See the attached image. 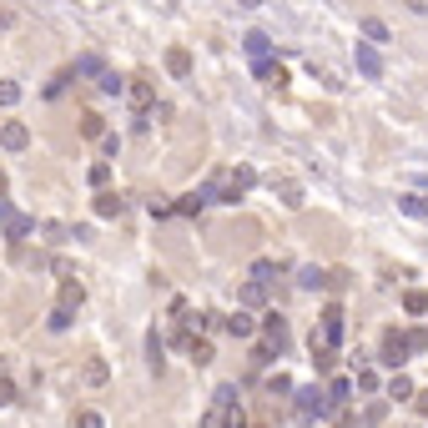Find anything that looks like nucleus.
Segmentation results:
<instances>
[{
  "label": "nucleus",
  "instance_id": "nucleus-38",
  "mask_svg": "<svg viewBox=\"0 0 428 428\" xmlns=\"http://www.w3.org/2000/svg\"><path fill=\"white\" fill-rule=\"evenodd\" d=\"M16 403V383L6 378V373H0V408H11Z\"/></svg>",
  "mask_w": 428,
  "mask_h": 428
},
{
  "label": "nucleus",
  "instance_id": "nucleus-10",
  "mask_svg": "<svg viewBox=\"0 0 428 428\" xmlns=\"http://www.w3.org/2000/svg\"><path fill=\"white\" fill-rule=\"evenodd\" d=\"M0 141H6L11 151H26V146H31V131H26L21 121H6V126H0Z\"/></svg>",
  "mask_w": 428,
  "mask_h": 428
},
{
  "label": "nucleus",
  "instance_id": "nucleus-13",
  "mask_svg": "<svg viewBox=\"0 0 428 428\" xmlns=\"http://www.w3.org/2000/svg\"><path fill=\"white\" fill-rule=\"evenodd\" d=\"M297 287H307V292H317V287H328V273H323V267H297Z\"/></svg>",
  "mask_w": 428,
  "mask_h": 428
},
{
  "label": "nucleus",
  "instance_id": "nucleus-44",
  "mask_svg": "<svg viewBox=\"0 0 428 428\" xmlns=\"http://www.w3.org/2000/svg\"><path fill=\"white\" fill-rule=\"evenodd\" d=\"M217 403H222V408H227V403H237V388H232V383H222V388H217Z\"/></svg>",
  "mask_w": 428,
  "mask_h": 428
},
{
  "label": "nucleus",
  "instance_id": "nucleus-22",
  "mask_svg": "<svg viewBox=\"0 0 428 428\" xmlns=\"http://www.w3.org/2000/svg\"><path fill=\"white\" fill-rule=\"evenodd\" d=\"M81 136H86V141H96V136H106V121H101L96 111H86V116H81Z\"/></svg>",
  "mask_w": 428,
  "mask_h": 428
},
{
  "label": "nucleus",
  "instance_id": "nucleus-33",
  "mask_svg": "<svg viewBox=\"0 0 428 428\" xmlns=\"http://www.w3.org/2000/svg\"><path fill=\"white\" fill-rule=\"evenodd\" d=\"M363 35H368V40H388V26L368 16V21H363Z\"/></svg>",
  "mask_w": 428,
  "mask_h": 428
},
{
  "label": "nucleus",
  "instance_id": "nucleus-26",
  "mask_svg": "<svg viewBox=\"0 0 428 428\" xmlns=\"http://www.w3.org/2000/svg\"><path fill=\"white\" fill-rule=\"evenodd\" d=\"M398 207L408 212V217H428V197H398Z\"/></svg>",
  "mask_w": 428,
  "mask_h": 428
},
{
  "label": "nucleus",
  "instance_id": "nucleus-1",
  "mask_svg": "<svg viewBox=\"0 0 428 428\" xmlns=\"http://www.w3.org/2000/svg\"><path fill=\"white\" fill-rule=\"evenodd\" d=\"M343 338H348V317H343V307L333 302V307L323 312V323L312 328V348H343Z\"/></svg>",
  "mask_w": 428,
  "mask_h": 428
},
{
  "label": "nucleus",
  "instance_id": "nucleus-5",
  "mask_svg": "<svg viewBox=\"0 0 428 428\" xmlns=\"http://www.w3.org/2000/svg\"><path fill=\"white\" fill-rule=\"evenodd\" d=\"M353 61H358V71H363L368 81H378V76H383V56H378V50H373L368 40H358V50H353Z\"/></svg>",
  "mask_w": 428,
  "mask_h": 428
},
{
  "label": "nucleus",
  "instance_id": "nucleus-15",
  "mask_svg": "<svg viewBox=\"0 0 428 428\" xmlns=\"http://www.w3.org/2000/svg\"><path fill=\"white\" fill-rule=\"evenodd\" d=\"M167 71H172V76H192V50L172 45V50H167Z\"/></svg>",
  "mask_w": 428,
  "mask_h": 428
},
{
  "label": "nucleus",
  "instance_id": "nucleus-36",
  "mask_svg": "<svg viewBox=\"0 0 428 428\" xmlns=\"http://www.w3.org/2000/svg\"><path fill=\"white\" fill-rule=\"evenodd\" d=\"M106 182H111V167H106V162H96V167H91V187H96V192H101V187H106Z\"/></svg>",
  "mask_w": 428,
  "mask_h": 428
},
{
  "label": "nucleus",
  "instance_id": "nucleus-43",
  "mask_svg": "<svg viewBox=\"0 0 428 428\" xmlns=\"http://www.w3.org/2000/svg\"><path fill=\"white\" fill-rule=\"evenodd\" d=\"M353 282V273H343V267H338V273H328V287H348Z\"/></svg>",
  "mask_w": 428,
  "mask_h": 428
},
{
  "label": "nucleus",
  "instance_id": "nucleus-31",
  "mask_svg": "<svg viewBox=\"0 0 428 428\" xmlns=\"http://www.w3.org/2000/svg\"><path fill=\"white\" fill-rule=\"evenodd\" d=\"M267 388H273L278 398H287V393H292V378H287V373H273V378H267Z\"/></svg>",
  "mask_w": 428,
  "mask_h": 428
},
{
  "label": "nucleus",
  "instance_id": "nucleus-4",
  "mask_svg": "<svg viewBox=\"0 0 428 428\" xmlns=\"http://www.w3.org/2000/svg\"><path fill=\"white\" fill-rule=\"evenodd\" d=\"M292 403H297L292 413H297L302 423H312V418H323V413H333V408H328V398L317 393V388H292Z\"/></svg>",
  "mask_w": 428,
  "mask_h": 428
},
{
  "label": "nucleus",
  "instance_id": "nucleus-39",
  "mask_svg": "<svg viewBox=\"0 0 428 428\" xmlns=\"http://www.w3.org/2000/svg\"><path fill=\"white\" fill-rule=\"evenodd\" d=\"M358 388H363V393H373V388H378V373L363 368V373H358Z\"/></svg>",
  "mask_w": 428,
  "mask_h": 428
},
{
  "label": "nucleus",
  "instance_id": "nucleus-7",
  "mask_svg": "<svg viewBox=\"0 0 428 428\" xmlns=\"http://www.w3.org/2000/svg\"><path fill=\"white\" fill-rule=\"evenodd\" d=\"M222 333H232V338H252L257 333V323H252V312H232V317H222Z\"/></svg>",
  "mask_w": 428,
  "mask_h": 428
},
{
  "label": "nucleus",
  "instance_id": "nucleus-8",
  "mask_svg": "<svg viewBox=\"0 0 428 428\" xmlns=\"http://www.w3.org/2000/svg\"><path fill=\"white\" fill-rule=\"evenodd\" d=\"M252 71H257V81H262V86H278V91L287 86V71H282L278 61H252Z\"/></svg>",
  "mask_w": 428,
  "mask_h": 428
},
{
  "label": "nucleus",
  "instance_id": "nucleus-2",
  "mask_svg": "<svg viewBox=\"0 0 428 428\" xmlns=\"http://www.w3.org/2000/svg\"><path fill=\"white\" fill-rule=\"evenodd\" d=\"M257 333H262V343L273 348L278 358H282V353H287V343H292V333H287V317H282L278 307H273V312H267L262 323H257Z\"/></svg>",
  "mask_w": 428,
  "mask_h": 428
},
{
  "label": "nucleus",
  "instance_id": "nucleus-34",
  "mask_svg": "<svg viewBox=\"0 0 428 428\" xmlns=\"http://www.w3.org/2000/svg\"><path fill=\"white\" fill-rule=\"evenodd\" d=\"M45 237L61 247V242H71V227H66V222H45Z\"/></svg>",
  "mask_w": 428,
  "mask_h": 428
},
{
  "label": "nucleus",
  "instance_id": "nucleus-28",
  "mask_svg": "<svg viewBox=\"0 0 428 428\" xmlns=\"http://www.w3.org/2000/svg\"><path fill=\"white\" fill-rule=\"evenodd\" d=\"M162 353H167V343L151 333V338H146V358H151V368H156V373H162Z\"/></svg>",
  "mask_w": 428,
  "mask_h": 428
},
{
  "label": "nucleus",
  "instance_id": "nucleus-21",
  "mask_svg": "<svg viewBox=\"0 0 428 428\" xmlns=\"http://www.w3.org/2000/svg\"><path fill=\"white\" fill-rule=\"evenodd\" d=\"M126 96H131L136 111H146V106H151V86H146V81H131V86H126Z\"/></svg>",
  "mask_w": 428,
  "mask_h": 428
},
{
  "label": "nucleus",
  "instance_id": "nucleus-24",
  "mask_svg": "<svg viewBox=\"0 0 428 428\" xmlns=\"http://www.w3.org/2000/svg\"><path fill=\"white\" fill-rule=\"evenodd\" d=\"M312 363H317V373H333L338 368V348H312Z\"/></svg>",
  "mask_w": 428,
  "mask_h": 428
},
{
  "label": "nucleus",
  "instance_id": "nucleus-25",
  "mask_svg": "<svg viewBox=\"0 0 428 428\" xmlns=\"http://www.w3.org/2000/svg\"><path fill=\"white\" fill-rule=\"evenodd\" d=\"M96 81H101V91H106V96H121V91H126V81H121L116 71H101Z\"/></svg>",
  "mask_w": 428,
  "mask_h": 428
},
{
  "label": "nucleus",
  "instance_id": "nucleus-48",
  "mask_svg": "<svg viewBox=\"0 0 428 428\" xmlns=\"http://www.w3.org/2000/svg\"><path fill=\"white\" fill-rule=\"evenodd\" d=\"M418 398V413H428V393H413Z\"/></svg>",
  "mask_w": 428,
  "mask_h": 428
},
{
  "label": "nucleus",
  "instance_id": "nucleus-41",
  "mask_svg": "<svg viewBox=\"0 0 428 428\" xmlns=\"http://www.w3.org/2000/svg\"><path fill=\"white\" fill-rule=\"evenodd\" d=\"M151 217H156V222L172 217V202H167V197H156V202H151Z\"/></svg>",
  "mask_w": 428,
  "mask_h": 428
},
{
  "label": "nucleus",
  "instance_id": "nucleus-37",
  "mask_svg": "<svg viewBox=\"0 0 428 428\" xmlns=\"http://www.w3.org/2000/svg\"><path fill=\"white\" fill-rule=\"evenodd\" d=\"M252 363H257V368H267V363H278V353L267 348V343H257V348H252Z\"/></svg>",
  "mask_w": 428,
  "mask_h": 428
},
{
  "label": "nucleus",
  "instance_id": "nucleus-29",
  "mask_svg": "<svg viewBox=\"0 0 428 428\" xmlns=\"http://www.w3.org/2000/svg\"><path fill=\"white\" fill-rule=\"evenodd\" d=\"M71 76H101V56H81V61L71 66Z\"/></svg>",
  "mask_w": 428,
  "mask_h": 428
},
{
  "label": "nucleus",
  "instance_id": "nucleus-40",
  "mask_svg": "<svg viewBox=\"0 0 428 428\" xmlns=\"http://www.w3.org/2000/svg\"><path fill=\"white\" fill-rule=\"evenodd\" d=\"M86 378H91V383H106V363H101V358H91V368H86Z\"/></svg>",
  "mask_w": 428,
  "mask_h": 428
},
{
  "label": "nucleus",
  "instance_id": "nucleus-3",
  "mask_svg": "<svg viewBox=\"0 0 428 428\" xmlns=\"http://www.w3.org/2000/svg\"><path fill=\"white\" fill-rule=\"evenodd\" d=\"M408 358H413V343H408V328H388V333H383V363H388V368L398 373V368H403Z\"/></svg>",
  "mask_w": 428,
  "mask_h": 428
},
{
  "label": "nucleus",
  "instance_id": "nucleus-6",
  "mask_svg": "<svg viewBox=\"0 0 428 428\" xmlns=\"http://www.w3.org/2000/svg\"><path fill=\"white\" fill-rule=\"evenodd\" d=\"M0 232H6V242H26V237L35 232V222H31V217H21V212H11V217L0 222Z\"/></svg>",
  "mask_w": 428,
  "mask_h": 428
},
{
  "label": "nucleus",
  "instance_id": "nucleus-49",
  "mask_svg": "<svg viewBox=\"0 0 428 428\" xmlns=\"http://www.w3.org/2000/svg\"><path fill=\"white\" fill-rule=\"evenodd\" d=\"M0 197H6V172H0Z\"/></svg>",
  "mask_w": 428,
  "mask_h": 428
},
{
  "label": "nucleus",
  "instance_id": "nucleus-9",
  "mask_svg": "<svg viewBox=\"0 0 428 428\" xmlns=\"http://www.w3.org/2000/svg\"><path fill=\"white\" fill-rule=\"evenodd\" d=\"M121 212H126V202L116 197V192H96V217H106V222H111V217H121Z\"/></svg>",
  "mask_w": 428,
  "mask_h": 428
},
{
  "label": "nucleus",
  "instance_id": "nucleus-30",
  "mask_svg": "<svg viewBox=\"0 0 428 428\" xmlns=\"http://www.w3.org/2000/svg\"><path fill=\"white\" fill-rule=\"evenodd\" d=\"M242 302H247V307H262V302H267V287H262V282H247V287H242Z\"/></svg>",
  "mask_w": 428,
  "mask_h": 428
},
{
  "label": "nucleus",
  "instance_id": "nucleus-50",
  "mask_svg": "<svg viewBox=\"0 0 428 428\" xmlns=\"http://www.w3.org/2000/svg\"><path fill=\"white\" fill-rule=\"evenodd\" d=\"M242 6H262V0H242Z\"/></svg>",
  "mask_w": 428,
  "mask_h": 428
},
{
  "label": "nucleus",
  "instance_id": "nucleus-12",
  "mask_svg": "<svg viewBox=\"0 0 428 428\" xmlns=\"http://www.w3.org/2000/svg\"><path fill=\"white\" fill-rule=\"evenodd\" d=\"M202 207H207V192H202V187H197V192H187V197H177V202H172V212H182V217H197V212H202Z\"/></svg>",
  "mask_w": 428,
  "mask_h": 428
},
{
  "label": "nucleus",
  "instance_id": "nucleus-32",
  "mask_svg": "<svg viewBox=\"0 0 428 428\" xmlns=\"http://www.w3.org/2000/svg\"><path fill=\"white\" fill-rule=\"evenodd\" d=\"M383 418H388V403H368V413H363V423H368V428H378Z\"/></svg>",
  "mask_w": 428,
  "mask_h": 428
},
{
  "label": "nucleus",
  "instance_id": "nucleus-35",
  "mask_svg": "<svg viewBox=\"0 0 428 428\" xmlns=\"http://www.w3.org/2000/svg\"><path fill=\"white\" fill-rule=\"evenodd\" d=\"M21 101V86L16 81H0V106H16Z\"/></svg>",
  "mask_w": 428,
  "mask_h": 428
},
{
  "label": "nucleus",
  "instance_id": "nucleus-47",
  "mask_svg": "<svg viewBox=\"0 0 428 428\" xmlns=\"http://www.w3.org/2000/svg\"><path fill=\"white\" fill-rule=\"evenodd\" d=\"M6 217H11V202H6V197H0V222H6Z\"/></svg>",
  "mask_w": 428,
  "mask_h": 428
},
{
  "label": "nucleus",
  "instance_id": "nucleus-46",
  "mask_svg": "<svg viewBox=\"0 0 428 428\" xmlns=\"http://www.w3.org/2000/svg\"><path fill=\"white\" fill-rule=\"evenodd\" d=\"M338 428H363V423H358V413H338Z\"/></svg>",
  "mask_w": 428,
  "mask_h": 428
},
{
  "label": "nucleus",
  "instance_id": "nucleus-20",
  "mask_svg": "<svg viewBox=\"0 0 428 428\" xmlns=\"http://www.w3.org/2000/svg\"><path fill=\"white\" fill-rule=\"evenodd\" d=\"M273 192H278L287 207H302V187H297V182H287V177H282V182H273Z\"/></svg>",
  "mask_w": 428,
  "mask_h": 428
},
{
  "label": "nucleus",
  "instance_id": "nucleus-17",
  "mask_svg": "<svg viewBox=\"0 0 428 428\" xmlns=\"http://www.w3.org/2000/svg\"><path fill=\"white\" fill-rule=\"evenodd\" d=\"M413 393H418V388L403 378V373H393V378H388V403H408Z\"/></svg>",
  "mask_w": 428,
  "mask_h": 428
},
{
  "label": "nucleus",
  "instance_id": "nucleus-45",
  "mask_svg": "<svg viewBox=\"0 0 428 428\" xmlns=\"http://www.w3.org/2000/svg\"><path fill=\"white\" fill-rule=\"evenodd\" d=\"M76 428H101V413H76Z\"/></svg>",
  "mask_w": 428,
  "mask_h": 428
},
{
  "label": "nucleus",
  "instance_id": "nucleus-51",
  "mask_svg": "<svg viewBox=\"0 0 428 428\" xmlns=\"http://www.w3.org/2000/svg\"><path fill=\"white\" fill-rule=\"evenodd\" d=\"M0 26H6V21H0Z\"/></svg>",
  "mask_w": 428,
  "mask_h": 428
},
{
  "label": "nucleus",
  "instance_id": "nucleus-23",
  "mask_svg": "<svg viewBox=\"0 0 428 428\" xmlns=\"http://www.w3.org/2000/svg\"><path fill=\"white\" fill-rule=\"evenodd\" d=\"M187 358H192L197 368H207V363H212V343H207V338H192V348H187Z\"/></svg>",
  "mask_w": 428,
  "mask_h": 428
},
{
  "label": "nucleus",
  "instance_id": "nucleus-14",
  "mask_svg": "<svg viewBox=\"0 0 428 428\" xmlns=\"http://www.w3.org/2000/svg\"><path fill=\"white\" fill-rule=\"evenodd\" d=\"M242 45H247V56H252V61H267V50H273V40H267L262 31H247V35H242Z\"/></svg>",
  "mask_w": 428,
  "mask_h": 428
},
{
  "label": "nucleus",
  "instance_id": "nucleus-19",
  "mask_svg": "<svg viewBox=\"0 0 428 428\" xmlns=\"http://www.w3.org/2000/svg\"><path fill=\"white\" fill-rule=\"evenodd\" d=\"M86 302V292H81V282H61V302L56 307H66V312H76Z\"/></svg>",
  "mask_w": 428,
  "mask_h": 428
},
{
  "label": "nucleus",
  "instance_id": "nucleus-42",
  "mask_svg": "<svg viewBox=\"0 0 428 428\" xmlns=\"http://www.w3.org/2000/svg\"><path fill=\"white\" fill-rule=\"evenodd\" d=\"M66 81H71V71H61L56 81H50V86H45V96H61V91H66Z\"/></svg>",
  "mask_w": 428,
  "mask_h": 428
},
{
  "label": "nucleus",
  "instance_id": "nucleus-27",
  "mask_svg": "<svg viewBox=\"0 0 428 428\" xmlns=\"http://www.w3.org/2000/svg\"><path fill=\"white\" fill-rule=\"evenodd\" d=\"M45 328H50V333H66V328H71V312H66V307H50Z\"/></svg>",
  "mask_w": 428,
  "mask_h": 428
},
{
  "label": "nucleus",
  "instance_id": "nucleus-16",
  "mask_svg": "<svg viewBox=\"0 0 428 428\" xmlns=\"http://www.w3.org/2000/svg\"><path fill=\"white\" fill-rule=\"evenodd\" d=\"M278 273H282V262H273V257H257V262H252V282H262V287L273 282Z\"/></svg>",
  "mask_w": 428,
  "mask_h": 428
},
{
  "label": "nucleus",
  "instance_id": "nucleus-18",
  "mask_svg": "<svg viewBox=\"0 0 428 428\" xmlns=\"http://www.w3.org/2000/svg\"><path fill=\"white\" fill-rule=\"evenodd\" d=\"M403 312H408V317H423V312H428V292H423V287H408V292H403Z\"/></svg>",
  "mask_w": 428,
  "mask_h": 428
},
{
  "label": "nucleus",
  "instance_id": "nucleus-11",
  "mask_svg": "<svg viewBox=\"0 0 428 428\" xmlns=\"http://www.w3.org/2000/svg\"><path fill=\"white\" fill-rule=\"evenodd\" d=\"M323 398H328V408H333V413H338V408H343V403H348V398H353V383H348V378H333V383H328V388H323Z\"/></svg>",
  "mask_w": 428,
  "mask_h": 428
}]
</instances>
